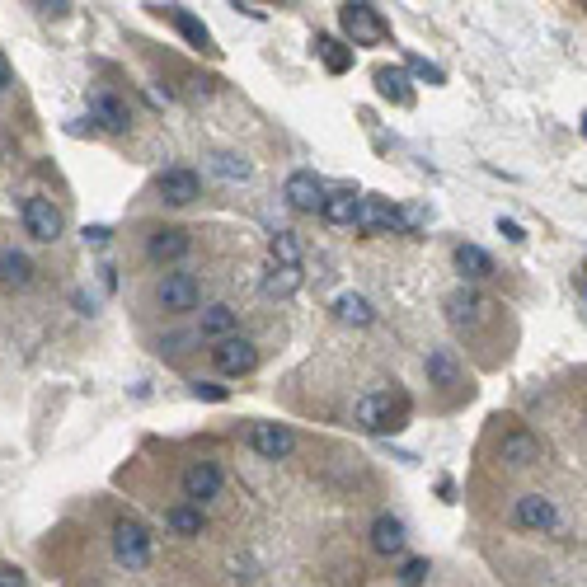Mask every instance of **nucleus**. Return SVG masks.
I'll return each instance as SVG.
<instances>
[{"label": "nucleus", "instance_id": "obj_1", "mask_svg": "<svg viewBox=\"0 0 587 587\" xmlns=\"http://www.w3.org/2000/svg\"><path fill=\"white\" fill-rule=\"evenodd\" d=\"M409 414V404L404 395H390V390H376V395H362L357 400V423L367 428V433H395Z\"/></svg>", "mask_w": 587, "mask_h": 587}, {"label": "nucleus", "instance_id": "obj_2", "mask_svg": "<svg viewBox=\"0 0 587 587\" xmlns=\"http://www.w3.org/2000/svg\"><path fill=\"white\" fill-rule=\"evenodd\" d=\"M155 301H160V310H170V315H188L202 301V282L193 273H165V278L155 282Z\"/></svg>", "mask_w": 587, "mask_h": 587}, {"label": "nucleus", "instance_id": "obj_3", "mask_svg": "<svg viewBox=\"0 0 587 587\" xmlns=\"http://www.w3.org/2000/svg\"><path fill=\"white\" fill-rule=\"evenodd\" d=\"M353 226L362 235H409L404 231V212L400 207H390L386 198H357Z\"/></svg>", "mask_w": 587, "mask_h": 587}, {"label": "nucleus", "instance_id": "obj_4", "mask_svg": "<svg viewBox=\"0 0 587 587\" xmlns=\"http://www.w3.org/2000/svg\"><path fill=\"white\" fill-rule=\"evenodd\" d=\"M339 29L353 38V43L371 47V43H386L390 29H386V19H381V10L376 5H343L339 10Z\"/></svg>", "mask_w": 587, "mask_h": 587}, {"label": "nucleus", "instance_id": "obj_5", "mask_svg": "<svg viewBox=\"0 0 587 587\" xmlns=\"http://www.w3.org/2000/svg\"><path fill=\"white\" fill-rule=\"evenodd\" d=\"M113 555L123 559L127 569H146L151 564V531L137 517H123V522L113 526Z\"/></svg>", "mask_w": 587, "mask_h": 587}, {"label": "nucleus", "instance_id": "obj_6", "mask_svg": "<svg viewBox=\"0 0 587 587\" xmlns=\"http://www.w3.org/2000/svg\"><path fill=\"white\" fill-rule=\"evenodd\" d=\"M489 310H494V301H484L475 287H456V292L447 296V320H451L456 329L484 325V320H489Z\"/></svg>", "mask_w": 587, "mask_h": 587}, {"label": "nucleus", "instance_id": "obj_7", "mask_svg": "<svg viewBox=\"0 0 587 587\" xmlns=\"http://www.w3.org/2000/svg\"><path fill=\"white\" fill-rule=\"evenodd\" d=\"M212 362H217V371H226V376H249V371L259 367V348H254V339H221L217 348H212Z\"/></svg>", "mask_w": 587, "mask_h": 587}, {"label": "nucleus", "instance_id": "obj_8", "mask_svg": "<svg viewBox=\"0 0 587 587\" xmlns=\"http://www.w3.org/2000/svg\"><path fill=\"white\" fill-rule=\"evenodd\" d=\"M249 447L259 451L263 461H287L296 451V433L282 428V423H254V428H249Z\"/></svg>", "mask_w": 587, "mask_h": 587}, {"label": "nucleus", "instance_id": "obj_9", "mask_svg": "<svg viewBox=\"0 0 587 587\" xmlns=\"http://www.w3.org/2000/svg\"><path fill=\"white\" fill-rule=\"evenodd\" d=\"M512 522L522 526V531H555V526H559L555 498H545V494H522V498H517V508H512Z\"/></svg>", "mask_w": 587, "mask_h": 587}, {"label": "nucleus", "instance_id": "obj_10", "mask_svg": "<svg viewBox=\"0 0 587 587\" xmlns=\"http://www.w3.org/2000/svg\"><path fill=\"white\" fill-rule=\"evenodd\" d=\"M24 231L43 245L62 240V212L52 207V198H24Z\"/></svg>", "mask_w": 587, "mask_h": 587}, {"label": "nucleus", "instance_id": "obj_11", "mask_svg": "<svg viewBox=\"0 0 587 587\" xmlns=\"http://www.w3.org/2000/svg\"><path fill=\"white\" fill-rule=\"evenodd\" d=\"M221 494V470L212 461H193L184 470V498L193 503V508H202V503H212V498Z\"/></svg>", "mask_w": 587, "mask_h": 587}, {"label": "nucleus", "instance_id": "obj_12", "mask_svg": "<svg viewBox=\"0 0 587 587\" xmlns=\"http://www.w3.org/2000/svg\"><path fill=\"white\" fill-rule=\"evenodd\" d=\"M282 198L292 202L296 212H320V202H325V184H320L310 170H296L292 179H287V188H282Z\"/></svg>", "mask_w": 587, "mask_h": 587}, {"label": "nucleus", "instance_id": "obj_13", "mask_svg": "<svg viewBox=\"0 0 587 587\" xmlns=\"http://www.w3.org/2000/svg\"><path fill=\"white\" fill-rule=\"evenodd\" d=\"M198 193H202V179L193 170H184V165L160 174V198L170 207H188V202H198Z\"/></svg>", "mask_w": 587, "mask_h": 587}, {"label": "nucleus", "instance_id": "obj_14", "mask_svg": "<svg viewBox=\"0 0 587 587\" xmlns=\"http://www.w3.org/2000/svg\"><path fill=\"white\" fill-rule=\"evenodd\" d=\"M193 249V235L184 231V226H165V231L151 235V245H146V254H151L155 263H179Z\"/></svg>", "mask_w": 587, "mask_h": 587}, {"label": "nucleus", "instance_id": "obj_15", "mask_svg": "<svg viewBox=\"0 0 587 587\" xmlns=\"http://www.w3.org/2000/svg\"><path fill=\"white\" fill-rule=\"evenodd\" d=\"M371 550H376V555H400L404 550V522L400 517L381 512V517L371 522Z\"/></svg>", "mask_w": 587, "mask_h": 587}, {"label": "nucleus", "instance_id": "obj_16", "mask_svg": "<svg viewBox=\"0 0 587 587\" xmlns=\"http://www.w3.org/2000/svg\"><path fill=\"white\" fill-rule=\"evenodd\" d=\"M498 456L522 470V465H536V461H541V442H536L531 433H503V442H498Z\"/></svg>", "mask_w": 587, "mask_h": 587}, {"label": "nucleus", "instance_id": "obj_17", "mask_svg": "<svg viewBox=\"0 0 587 587\" xmlns=\"http://www.w3.org/2000/svg\"><path fill=\"white\" fill-rule=\"evenodd\" d=\"M90 118L104 127V132H127V104L118 99V94H94Z\"/></svg>", "mask_w": 587, "mask_h": 587}, {"label": "nucleus", "instance_id": "obj_18", "mask_svg": "<svg viewBox=\"0 0 587 587\" xmlns=\"http://www.w3.org/2000/svg\"><path fill=\"white\" fill-rule=\"evenodd\" d=\"M235 325H240V315H235V310L231 306H221V301H217V306H207V310H202V320H198V334H202V339H231V334H235Z\"/></svg>", "mask_w": 587, "mask_h": 587}, {"label": "nucleus", "instance_id": "obj_19", "mask_svg": "<svg viewBox=\"0 0 587 587\" xmlns=\"http://www.w3.org/2000/svg\"><path fill=\"white\" fill-rule=\"evenodd\" d=\"M334 315H339L343 325H357V329H367L371 320H376V310H371V301H367V296H357V292L334 296Z\"/></svg>", "mask_w": 587, "mask_h": 587}, {"label": "nucleus", "instance_id": "obj_20", "mask_svg": "<svg viewBox=\"0 0 587 587\" xmlns=\"http://www.w3.org/2000/svg\"><path fill=\"white\" fill-rule=\"evenodd\" d=\"M320 217H325L329 226H353V217H357V198H353V188L325 193V202H320Z\"/></svg>", "mask_w": 587, "mask_h": 587}, {"label": "nucleus", "instance_id": "obj_21", "mask_svg": "<svg viewBox=\"0 0 587 587\" xmlns=\"http://www.w3.org/2000/svg\"><path fill=\"white\" fill-rule=\"evenodd\" d=\"M456 268H461L465 282H484L489 273H494V259H489L479 245H456Z\"/></svg>", "mask_w": 587, "mask_h": 587}, {"label": "nucleus", "instance_id": "obj_22", "mask_svg": "<svg viewBox=\"0 0 587 587\" xmlns=\"http://www.w3.org/2000/svg\"><path fill=\"white\" fill-rule=\"evenodd\" d=\"M0 282L5 287H29L33 282V259L19 249H0Z\"/></svg>", "mask_w": 587, "mask_h": 587}, {"label": "nucleus", "instance_id": "obj_23", "mask_svg": "<svg viewBox=\"0 0 587 587\" xmlns=\"http://www.w3.org/2000/svg\"><path fill=\"white\" fill-rule=\"evenodd\" d=\"M428 381L433 386H461V362L451 348H433L428 353Z\"/></svg>", "mask_w": 587, "mask_h": 587}, {"label": "nucleus", "instance_id": "obj_24", "mask_svg": "<svg viewBox=\"0 0 587 587\" xmlns=\"http://www.w3.org/2000/svg\"><path fill=\"white\" fill-rule=\"evenodd\" d=\"M268 263H278V268H301V240L292 231L273 235V245H268Z\"/></svg>", "mask_w": 587, "mask_h": 587}, {"label": "nucleus", "instance_id": "obj_25", "mask_svg": "<svg viewBox=\"0 0 587 587\" xmlns=\"http://www.w3.org/2000/svg\"><path fill=\"white\" fill-rule=\"evenodd\" d=\"M165 526H170L174 536H198V531H202V508H193V503H179V508L165 512Z\"/></svg>", "mask_w": 587, "mask_h": 587}, {"label": "nucleus", "instance_id": "obj_26", "mask_svg": "<svg viewBox=\"0 0 587 587\" xmlns=\"http://www.w3.org/2000/svg\"><path fill=\"white\" fill-rule=\"evenodd\" d=\"M296 287H301V268H278V263H268L263 292H268V296H292Z\"/></svg>", "mask_w": 587, "mask_h": 587}, {"label": "nucleus", "instance_id": "obj_27", "mask_svg": "<svg viewBox=\"0 0 587 587\" xmlns=\"http://www.w3.org/2000/svg\"><path fill=\"white\" fill-rule=\"evenodd\" d=\"M170 19H174V29L184 33V38H188V43H193V47H202V52H212V33L202 29V24H198V19H193V15H188V10H174Z\"/></svg>", "mask_w": 587, "mask_h": 587}, {"label": "nucleus", "instance_id": "obj_28", "mask_svg": "<svg viewBox=\"0 0 587 587\" xmlns=\"http://www.w3.org/2000/svg\"><path fill=\"white\" fill-rule=\"evenodd\" d=\"M315 52L325 57V66L334 71V76H343V71L353 66V57H348V52H343V47L334 43V38H315Z\"/></svg>", "mask_w": 587, "mask_h": 587}, {"label": "nucleus", "instance_id": "obj_29", "mask_svg": "<svg viewBox=\"0 0 587 587\" xmlns=\"http://www.w3.org/2000/svg\"><path fill=\"white\" fill-rule=\"evenodd\" d=\"M212 170H217L221 179H249V160L245 155H231V151H217L212 155Z\"/></svg>", "mask_w": 587, "mask_h": 587}, {"label": "nucleus", "instance_id": "obj_30", "mask_svg": "<svg viewBox=\"0 0 587 587\" xmlns=\"http://www.w3.org/2000/svg\"><path fill=\"white\" fill-rule=\"evenodd\" d=\"M376 85H381V94H386V99H395V104H409V99H414V94L404 90L400 71H376Z\"/></svg>", "mask_w": 587, "mask_h": 587}, {"label": "nucleus", "instance_id": "obj_31", "mask_svg": "<svg viewBox=\"0 0 587 587\" xmlns=\"http://www.w3.org/2000/svg\"><path fill=\"white\" fill-rule=\"evenodd\" d=\"M428 578V559H404V569H400V583L404 587H418Z\"/></svg>", "mask_w": 587, "mask_h": 587}, {"label": "nucleus", "instance_id": "obj_32", "mask_svg": "<svg viewBox=\"0 0 587 587\" xmlns=\"http://www.w3.org/2000/svg\"><path fill=\"white\" fill-rule=\"evenodd\" d=\"M193 395H198V400H212V404L231 400V390H226V386H212V381H193Z\"/></svg>", "mask_w": 587, "mask_h": 587}, {"label": "nucleus", "instance_id": "obj_33", "mask_svg": "<svg viewBox=\"0 0 587 587\" xmlns=\"http://www.w3.org/2000/svg\"><path fill=\"white\" fill-rule=\"evenodd\" d=\"M498 235H503V240H512V245H522V240H526V231L512 217H498Z\"/></svg>", "mask_w": 587, "mask_h": 587}, {"label": "nucleus", "instance_id": "obj_34", "mask_svg": "<svg viewBox=\"0 0 587 587\" xmlns=\"http://www.w3.org/2000/svg\"><path fill=\"white\" fill-rule=\"evenodd\" d=\"M0 587H29L19 569H0Z\"/></svg>", "mask_w": 587, "mask_h": 587}, {"label": "nucleus", "instance_id": "obj_35", "mask_svg": "<svg viewBox=\"0 0 587 587\" xmlns=\"http://www.w3.org/2000/svg\"><path fill=\"white\" fill-rule=\"evenodd\" d=\"M15 85V71H10V62H5V52H0V94Z\"/></svg>", "mask_w": 587, "mask_h": 587}, {"label": "nucleus", "instance_id": "obj_36", "mask_svg": "<svg viewBox=\"0 0 587 587\" xmlns=\"http://www.w3.org/2000/svg\"><path fill=\"white\" fill-rule=\"evenodd\" d=\"M409 66H414V71H418L423 80H433V85L442 80V71H437V66H428V62H409Z\"/></svg>", "mask_w": 587, "mask_h": 587}, {"label": "nucleus", "instance_id": "obj_37", "mask_svg": "<svg viewBox=\"0 0 587 587\" xmlns=\"http://www.w3.org/2000/svg\"><path fill=\"white\" fill-rule=\"evenodd\" d=\"M85 240H90V245H104V240H109V226H90V231H85Z\"/></svg>", "mask_w": 587, "mask_h": 587}]
</instances>
